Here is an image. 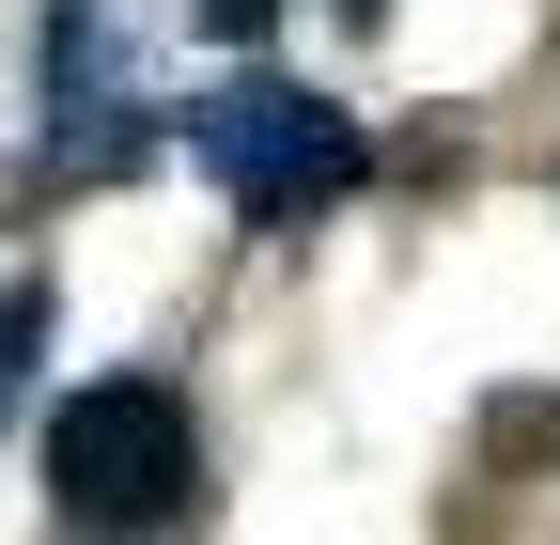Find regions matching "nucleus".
Returning <instances> with one entry per match:
<instances>
[{
    "label": "nucleus",
    "instance_id": "f03ea898",
    "mask_svg": "<svg viewBox=\"0 0 560 545\" xmlns=\"http://www.w3.org/2000/svg\"><path fill=\"white\" fill-rule=\"evenodd\" d=\"M187 156H202V187H219L249 234H296V219H327V202L374 172V141H359L327 94H296V79L202 94V109H187Z\"/></svg>",
    "mask_w": 560,
    "mask_h": 545
},
{
    "label": "nucleus",
    "instance_id": "423d86ee",
    "mask_svg": "<svg viewBox=\"0 0 560 545\" xmlns=\"http://www.w3.org/2000/svg\"><path fill=\"white\" fill-rule=\"evenodd\" d=\"M327 16H359V32H374V16H389V0H327Z\"/></svg>",
    "mask_w": 560,
    "mask_h": 545
},
{
    "label": "nucleus",
    "instance_id": "20e7f679",
    "mask_svg": "<svg viewBox=\"0 0 560 545\" xmlns=\"http://www.w3.org/2000/svg\"><path fill=\"white\" fill-rule=\"evenodd\" d=\"M32 359H47V281H16V297H0V421H16Z\"/></svg>",
    "mask_w": 560,
    "mask_h": 545
},
{
    "label": "nucleus",
    "instance_id": "7ed1b4c3",
    "mask_svg": "<svg viewBox=\"0 0 560 545\" xmlns=\"http://www.w3.org/2000/svg\"><path fill=\"white\" fill-rule=\"evenodd\" d=\"M156 156V125H140L125 62H109V0H47V187H109Z\"/></svg>",
    "mask_w": 560,
    "mask_h": 545
},
{
    "label": "nucleus",
    "instance_id": "f257e3e1",
    "mask_svg": "<svg viewBox=\"0 0 560 545\" xmlns=\"http://www.w3.org/2000/svg\"><path fill=\"white\" fill-rule=\"evenodd\" d=\"M47 514L62 530H187L202 514V421L172 374H94L47 405Z\"/></svg>",
    "mask_w": 560,
    "mask_h": 545
},
{
    "label": "nucleus",
    "instance_id": "39448f33",
    "mask_svg": "<svg viewBox=\"0 0 560 545\" xmlns=\"http://www.w3.org/2000/svg\"><path fill=\"white\" fill-rule=\"evenodd\" d=\"M187 16L219 32V47H265V32H280V0H187Z\"/></svg>",
    "mask_w": 560,
    "mask_h": 545
}]
</instances>
